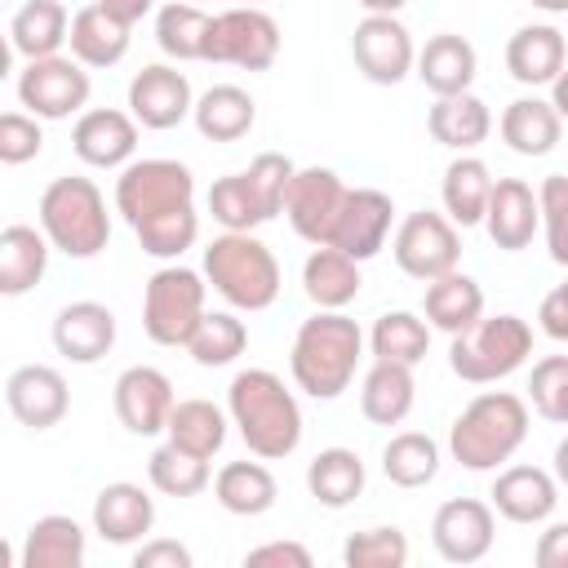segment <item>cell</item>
<instances>
[{
	"label": "cell",
	"mask_w": 568,
	"mask_h": 568,
	"mask_svg": "<svg viewBox=\"0 0 568 568\" xmlns=\"http://www.w3.org/2000/svg\"><path fill=\"white\" fill-rule=\"evenodd\" d=\"M226 413L240 426V439L253 457L280 462L302 444V408L284 377L271 368H244L226 386Z\"/></svg>",
	"instance_id": "1"
},
{
	"label": "cell",
	"mask_w": 568,
	"mask_h": 568,
	"mask_svg": "<svg viewBox=\"0 0 568 568\" xmlns=\"http://www.w3.org/2000/svg\"><path fill=\"white\" fill-rule=\"evenodd\" d=\"M364 355V333L351 315L342 311H320L311 320H302L293 351H288V368L297 390H306L311 399H337Z\"/></svg>",
	"instance_id": "2"
},
{
	"label": "cell",
	"mask_w": 568,
	"mask_h": 568,
	"mask_svg": "<svg viewBox=\"0 0 568 568\" xmlns=\"http://www.w3.org/2000/svg\"><path fill=\"white\" fill-rule=\"evenodd\" d=\"M528 439V404L510 390L475 395L448 430V453L466 470H497Z\"/></svg>",
	"instance_id": "3"
},
{
	"label": "cell",
	"mask_w": 568,
	"mask_h": 568,
	"mask_svg": "<svg viewBox=\"0 0 568 568\" xmlns=\"http://www.w3.org/2000/svg\"><path fill=\"white\" fill-rule=\"evenodd\" d=\"M40 231L67 257H98L111 240V213L93 178H53L40 195Z\"/></svg>",
	"instance_id": "4"
},
{
	"label": "cell",
	"mask_w": 568,
	"mask_h": 568,
	"mask_svg": "<svg viewBox=\"0 0 568 568\" xmlns=\"http://www.w3.org/2000/svg\"><path fill=\"white\" fill-rule=\"evenodd\" d=\"M204 280L235 311H266L280 297V262L253 231H226L204 248Z\"/></svg>",
	"instance_id": "5"
},
{
	"label": "cell",
	"mask_w": 568,
	"mask_h": 568,
	"mask_svg": "<svg viewBox=\"0 0 568 568\" xmlns=\"http://www.w3.org/2000/svg\"><path fill=\"white\" fill-rule=\"evenodd\" d=\"M528 355H532V328L519 315H484L448 346L453 373L475 386L510 377L515 368H524Z\"/></svg>",
	"instance_id": "6"
},
{
	"label": "cell",
	"mask_w": 568,
	"mask_h": 568,
	"mask_svg": "<svg viewBox=\"0 0 568 568\" xmlns=\"http://www.w3.org/2000/svg\"><path fill=\"white\" fill-rule=\"evenodd\" d=\"M195 204V178L178 160H129L115 178V213L138 231L142 222H155L164 213Z\"/></svg>",
	"instance_id": "7"
},
{
	"label": "cell",
	"mask_w": 568,
	"mask_h": 568,
	"mask_svg": "<svg viewBox=\"0 0 568 568\" xmlns=\"http://www.w3.org/2000/svg\"><path fill=\"white\" fill-rule=\"evenodd\" d=\"M204 275L191 266H160L142 293V328L155 346H186L204 320Z\"/></svg>",
	"instance_id": "8"
},
{
	"label": "cell",
	"mask_w": 568,
	"mask_h": 568,
	"mask_svg": "<svg viewBox=\"0 0 568 568\" xmlns=\"http://www.w3.org/2000/svg\"><path fill=\"white\" fill-rule=\"evenodd\" d=\"M280 58V22L257 4H235L213 13L204 62H226L240 71H266Z\"/></svg>",
	"instance_id": "9"
},
{
	"label": "cell",
	"mask_w": 568,
	"mask_h": 568,
	"mask_svg": "<svg viewBox=\"0 0 568 568\" xmlns=\"http://www.w3.org/2000/svg\"><path fill=\"white\" fill-rule=\"evenodd\" d=\"M395 266L413 280H439L448 271H457V257H462V240H457V222L448 213H435V209H417L399 222L395 231Z\"/></svg>",
	"instance_id": "10"
},
{
	"label": "cell",
	"mask_w": 568,
	"mask_h": 568,
	"mask_svg": "<svg viewBox=\"0 0 568 568\" xmlns=\"http://www.w3.org/2000/svg\"><path fill=\"white\" fill-rule=\"evenodd\" d=\"M89 71L75 58H31L18 71V102L36 115V120H67L75 111H84L89 102Z\"/></svg>",
	"instance_id": "11"
},
{
	"label": "cell",
	"mask_w": 568,
	"mask_h": 568,
	"mask_svg": "<svg viewBox=\"0 0 568 568\" xmlns=\"http://www.w3.org/2000/svg\"><path fill=\"white\" fill-rule=\"evenodd\" d=\"M346 182L333 173V169H297L293 182H288V195H284V217L288 226L306 240V244H328L333 240V226H337V213L346 204Z\"/></svg>",
	"instance_id": "12"
},
{
	"label": "cell",
	"mask_w": 568,
	"mask_h": 568,
	"mask_svg": "<svg viewBox=\"0 0 568 568\" xmlns=\"http://www.w3.org/2000/svg\"><path fill=\"white\" fill-rule=\"evenodd\" d=\"M351 53H355V67L364 71V80H373V84H399L417 67L413 36L395 13H368L351 36Z\"/></svg>",
	"instance_id": "13"
},
{
	"label": "cell",
	"mask_w": 568,
	"mask_h": 568,
	"mask_svg": "<svg viewBox=\"0 0 568 568\" xmlns=\"http://www.w3.org/2000/svg\"><path fill=\"white\" fill-rule=\"evenodd\" d=\"M493 506L479 497H453L430 519V541L448 564H479L493 550Z\"/></svg>",
	"instance_id": "14"
},
{
	"label": "cell",
	"mask_w": 568,
	"mask_h": 568,
	"mask_svg": "<svg viewBox=\"0 0 568 568\" xmlns=\"http://www.w3.org/2000/svg\"><path fill=\"white\" fill-rule=\"evenodd\" d=\"M195 111L191 98V80L178 67L151 62L129 80V115L142 129H173Z\"/></svg>",
	"instance_id": "15"
},
{
	"label": "cell",
	"mask_w": 568,
	"mask_h": 568,
	"mask_svg": "<svg viewBox=\"0 0 568 568\" xmlns=\"http://www.w3.org/2000/svg\"><path fill=\"white\" fill-rule=\"evenodd\" d=\"M390 217H395V204L386 191L377 186H355L346 191V204L337 213V226H333V248H342L346 257L355 262H368L386 248V235H390Z\"/></svg>",
	"instance_id": "16"
},
{
	"label": "cell",
	"mask_w": 568,
	"mask_h": 568,
	"mask_svg": "<svg viewBox=\"0 0 568 568\" xmlns=\"http://www.w3.org/2000/svg\"><path fill=\"white\" fill-rule=\"evenodd\" d=\"M4 404H9V413L22 426L49 430V426H58L67 417L71 390H67V377L58 368H49V364H22L4 382Z\"/></svg>",
	"instance_id": "17"
},
{
	"label": "cell",
	"mask_w": 568,
	"mask_h": 568,
	"mask_svg": "<svg viewBox=\"0 0 568 568\" xmlns=\"http://www.w3.org/2000/svg\"><path fill=\"white\" fill-rule=\"evenodd\" d=\"M173 404V382L151 364H133L115 377V417L133 435H160L169 426Z\"/></svg>",
	"instance_id": "18"
},
{
	"label": "cell",
	"mask_w": 568,
	"mask_h": 568,
	"mask_svg": "<svg viewBox=\"0 0 568 568\" xmlns=\"http://www.w3.org/2000/svg\"><path fill=\"white\" fill-rule=\"evenodd\" d=\"M71 146L89 169H124L138 151V120L115 106L80 111L71 129Z\"/></svg>",
	"instance_id": "19"
},
{
	"label": "cell",
	"mask_w": 568,
	"mask_h": 568,
	"mask_svg": "<svg viewBox=\"0 0 568 568\" xmlns=\"http://www.w3.org/2000/svg\"><path fill=\"white\" fill-rule=\"evenodd\" d=\"M541 226V200L537 191L524 182V178H497L493 182V195H488V209H484V231L497 248L506 253H519L532 244Z\"/></svg>",
	"instance_id": "20"
},
{
	"label": "cell",
	"mask_w": 568,
	"mask_h": 568,
	"mask_svg": "<svg viewBox=\"0 0 568 568\" xmlns=\"http://www.w3.org/2000/svg\"><path fill=\"white\" fill-rule=\"evenodd\" d=\"M53 346L71 364H98L115 346V315L102 302H71L53 320Z\"/></svg>",
	"instance_id": "21"
},
{
	"label": "cell",
	"mask_w": 568,
	"mask_h": 568,
	"mask_svg": "<svg viewBox=\"0 0 568 568\" xmlns=\"http://www.w3.org/2000/svg\"><path fill=\"white\" fill-rule=\"evenodd\" d=\"M155 524V501L142 484H106L93 497V532L111 546H133L151 532Z\"/></svg>",
	"instance_id": "22"
},
{
	"label": "cell",
	"mask_w": 568,
	"mask_h": 568,
	"mask_svg": "<svg viewBox=\"0 0 568 568\" xmlns=\"http://www.w3.org/2000/svg\"><path fill=\"white\" fill-rule=\"evenodd\" d=\"M493 506L497 515H506L510 524H541L550 519L555 501H559V479L546 475L541 466H506L493 479Z\"/></svg>",
	"instance_id": "23"
},
{
	"label": "cell",
	"mask_w": 568,
	"mask_h": 568,
	"mask_svg": "<svg viewBox=\"0 0 568 568\" xmlns=\"http://www.w3.org/2000/svg\"><path fill=\"white\" fill-rule=\"evenodd\" d=\"M129 22L106 13L102 4H84L71 13V58L84 62V67H115L124 53H129Z\"/></svg>",
	"instance_id": "24"
},
{
	"label": "cell",
	"mask_w": 568,
	"mask_h": 568,
	"mask_svg": "<svg viewBox=\"0 0 568 568\" xmlns=\"http://www.w3.org/2000/svg\"><path fill=\"white\" fill-rule=\"evenodd\" d=\"M564 58H568V44L550 22L519 27L506 40V71L519 84H555V75L564 71Z\"/></svg>",
	"instance_id": "25"
},
{
	"label": "cell",
	"mask_w": 568,
	"mask_h": 568,
	"mask_svg": "<svg viewBox=\"0 0 568 568\" xmlns=\"http://www.w3.org/2000/svg\"><path fill=\"white\" fill-rule=\"evenodd\" d=\"M475 67H479L475 44H470L466 36H453V31L430 36V40H426V49L417 53V80H422L435 98L466 93V89H470V80H475Z\"/></svg>",
	"instance_id": "26"
},
{
	"label": "cell",
	"mask_w": 568,
	"mask_h": 568,
	"mask_svg": "<svg viewBox=\"0 0 568 568\" xmlns=\"http://www.w3.org/2000/svg\"><path fill=\"white\" fill-rule=\"evenodd\" d=\"M49 235L36 231V226H4L0 231V293L4 297H22L27 288H36L44 280V266H49Z\"/></svg>",
	"instance_id": "27"
},
{
	"label": "cell",
	"mask_w": 568,
	"mask_h": 568,
	"mask_svg": "<svg viewBox=\"0 0 568 568\" xmlns=\"http://www.w3.org/2000/svg\"><path fill=\"white\" fill-rule=\"evenodd\" d=\"M413 364H395V359H373V368L364 373L359 386V408L373 426H399L413 413Z\"/></svg>",
	"instance_id": "28"
},
{
	"label": "cell",
	"mask_w": 568,
	"mask_h": 568,
	"mask_svg": "<svg viewBox=\"0 0 568 568\" xmlns=\"http://www.w3.org/2000/svg\"><path fill=\"white\" fill-rule=\"evenodd\" d=\"M359 284V262L333 244H315V253L302 266V288L320 311H342L346 302H355Z\"/></svg>",
	"instance_id": "29"
},
{
	"label": "cell",
	"mask_w": 568,
	"mask_h": 568,
	"mask_svg": "<svg viewBox=\"0 0 568 568\" xmlns=\"http://www.w3.org/2000/svg\"><path fill=\"white\" fill-rule=\"evenodd\" d=\"M426 129L439 146H453V151H475L488 129H493V115L484 106V98H475L470 89L466 93H448V98H435L430 115H426Z\"/></svg>",
	"instance_id": "30"
},
{
	"label": "cell",
	"mask_w": 568,
	"mask_h": 568,
	"mask_svg": "<svg viewBox=\"0 0 568 568\" xmlns=\"http://www.w3.org/2000/svg\"><path fill=\"white\" fill-rule=\"evenodd\" d=\"M191 120H195L200 138H209V142H240L253 129L257 106L240 84H213L195 98Z\"/></svg>",
	"instance_id": "31"
},
{
	"label": "cell",
	"mask_w": 568,
	"mask_h": 568,
	"mask_svg": "<svg viewBox=\"0 0 568 568\" xmlns=\"http://www.w3.org/2000/svg\"><path fill=\"white\" fill-rule=\"evenodd\" d=\"M559 133H564V115L555 111V102L515 98V102L501 111V142H506L515 155H546V151H555Z\"/></svg>",
	"instance_id": "32"
},
{
	"label": "cell",
	"mask_w": 568,
	"mask_h": 568,
	"mask_svg": "<svg viewBox=\"0 0 568 568\" xmlns=\"http://www.w3.org/2000/svg\"><path fill=\"white\" fill-rule=\"evenodd\" d=\"M475 320H484V288L470 275L448 271L426 284V324L430 328H444L448 337H457Z\"/></svg>",
	"instance_id": "33"
},
{
	"label": "cell",
	"mask_w": 568,
	"mask_h": 568,
	"mask_svg": "<svg viewBox=\"0 0 568 568\" xmlns=\"http://www.w3.org/2000/svg\"><path fill=\"white\" fill-rule=\"evenodd\" d=\"M67 36H71V13L62 9V0H27L9 22L13 53H22L27 62L53 58L67 44Z\"/></svg>",
	"instance_id": "34"
},
{
	"label": "cell",
	"mask_w": 568,
	"mask_h": 568,
	"mask_svg": "<svg viewBox=\"0 0 568 568\" xmlns=\"http://www.w3.org/2000/svg\"><path fill=\"white\" fill-rule=\"evenodd\" d=\"M493 173L479 155H457L448 169H444V213L457 222V226H479L484 222V209H488V195H493Z\"/></svg>",
	"instance_id": "35"
},
{
	"label": "cell",
	"mask_w": 568,
	"mask_h": 568,
	"mask_svg": "<svg viewBox=\"0 0 568 568\" xmlns=\"http://www.w3.org/2000/svg\"><path fill=\"white\" fill-rule=\"evenodd\" d=\"M275 475L262 466V462H226L217 475H213V497L222 510L231 515H266L275 506Z\"/></svg>",
	"instance_id": "36"
},
{
	"label": "cell",
	"mask_w": 568,
	"mask_h": 568,
	"mask_svg": "<svg viewBox=\"0 0 568 568\" xmlns=\"http://www.w3.org/2000/svg\"><path fill=\"white\" fill-rule=\"evenodd\" d=\"M84 564V528L71 515H44L27 528L22 568H80Z\"/></svg>",
	"instance_id": "37"
},
{
	"label": "cell",
	"mask_w": 568,
	"mask_h": 568,
	"mask_svg": "<svg viewBox=\"0 0 568 568\" xmlns=\"http://www.w3.org/2000/svg\"><path fill=\"white\" fill-rule=\"evenodd\" d=\"M306 488L328 510L351 506L364 493V462H359V453H351V448H324V453H315V462L306 466Z\"/></svg>",
	"instance_id": "38"
},
{
	"label": "cell",
	"mask_w": 568,
	"mask_h": 568,
	"mask_svg": "<svg viewBox=\"0 0 568 568\" xmlns=\"http://www.w3.org/2000/svg\"><path fill=\"white\" fill-rule=\"evenodd\" d=\"M209 13L191 0H169L155 13V44L178 58V62H204V40H209Z\"/></svg>",
	"instance_id": "39"
},
{
	"label": "cell",
	"mask_w": 568,
	"mask_h": 568,
	"mask_svg": "<svg viewBox=\"0 0 568 568\" xmlns=\"http://www.w3.org/2000/svg\"><path fill=\"white\" fill-rule=\"evenodd\" d=\"M164 435L200 457H213L222 444H226V413L209 399H178L173 413H169V426Z\"/></svg>",
	"instance_id": "40"
},
{
	"label": "cell",
	"mask_w": 568,
	"mask_h": 568,
	"mask_svg": "<svg viewBox=\"0 0 568 568\" xmlns=\"http://www.w3.org/2000/svg\"><path fill=\"white\" fill-rule=\"evenodd\" d=\"M382 470L399 488H422L439 470V444L430 435H422V430H399L382 448Z\"/></svg>",
	"instance_id": "41"
},
{
	"label": "cell",
	"mask_w": 568,
	"mask_h": 568,
	"mask_svg": "<svg viewBox=\"0 0 568 568\" xmlns=\"http://www.w3.org/2000/svg\"><path fill=\"white\" fill-rule=\"evenodd\" d=\"M146 475L164 497H195V493L209 488V457H200V453H191V448L169 439V444H160L151 453Z\"/></svg>",
	"instance_id": "42"
},
{
	"label": "cell",
	"mask_w": 568,
	"mask_h": 568,
	"mask_svg": "<svg viewBox=\"0 0 568 568\" xmlns=\"http://www.w3.org/2000/svg\"><path fill=\"white\" fill-rule=\"evenodd\" d=\"M244 346H248V328H244V320H235L231 311H204L200 328H195L191 342H186V351H191V359H195L200 368H222V364L240 359Z\"/></svg>",
	"instance_id": "43"
},
{
	"label": "cell",
	"mask_w": 568,
	"mask_h": 568,
	"mask_svg": "<svg viewBox=\"0 0 568 568\" xmlns=\"http://www.w3.org/2000/svg\"><path fill=\"white\" fill-rule=\"evenodd\" d=\"M373 359H395V364H417L430 351V324L417 320L413 311H386L373 333H368Z\"/></svg>",
	"instance_id": "44"
},
{
	"label": "cell",
	"mask_w": 568,
	"mask_h": 568,
	"mask_svg": "<svg viewBox=\"0 0 568 568\" xmlns=\"http://www.w3.org/2000/svg\"><path fill=\"white\" fill-rule=\"evenodd\" d=\"M209 213L213 222H222L226 231H253L257 222H266L262 200L248 182V173H226L209 186Z\"/></svg>",
	"instance_id": "45"
},
{
	"label": "cell",
	"mask_w": 568,
	"mask_h": 568,
	"mask_svg": "<svg viewBox=\"0 0 568 568\" xmlns=\"http://www.w3.org/2000/svg\"><path fill=\"white\" fill-rule=\"evenodd\" d=\"M342 564L346 568H404L408 564V537L395 524L351 532L342 546Z\"/></svg>",
	"instance_id": "46"
},
{
	"label": "cell",
	"mask_w": 568,
	"mask_h": 568,
	"mask_svg": "<svg viewBox=\"0 0 568 568\" xmlns=\"http://www.w3.org/2000/svg\"><path fill=\"white\" fill-rule=\"evenodd\" d=\"M528 399L537 408V417L568 426V355H546L532 364L528 377Z\"/></svg>",
	"instance_id": "47"
},
{
	"label": "cell",
	"mask_w": 568,
	"mask_h": 568,
	"mask_svg": "<svg viewBox=\"0 0 568 568\" xmlns=\"http://www.w3.org/2000/svg\"><path fill=\"white\" fill-rule=\"evenodd\" d=\"M133 235H138L142 253H151V257H182L195 244V235H200L195 204L191 209H178V213H164L155 222H142Z\"/></svg>",
	"instance_id": "48"
},
{
	"label": "cell",
	"mask_w": 568,
	"mask_h": 568,
	"mask_svg": "<svg viewBox=\"0 0 568 568\" xmlns=\"http://www.w3.org/2000/svg\"><path fill=\"white\" fill-rule=\"evenodd\" d=\"M244 173H248V182H253V191H257V200H262L266 222H271V217H280V213H284V195H288V182H293L297 164H293L288 155H280V151H262Z\"/></svg>",
	"instance_id": "49"
},
{
	"label": "cell",
	"mask_w": 568,
	"mask_h": 568,
	"mask_svg": "<svg viewBox=\"0 0 568 568\" xmlns=\"http://www.w3.org/2000/svg\"><path fill=\"white\" fill-rule=\"evenodd\" d=\"M541 200V231H546V248L559 266H568V178L550 173L537 191Z\"/></svg>",
	"instance_id": "50"
},
{
	"label": "cell",
	"mask_w": 568,
	"mask_h": 568,
	"mask_svg": "<svg viewBox=\"0 0 568 568\" xmlns=\"http://www.w3.org/2000/svg\"><path fill=\"white\" fill-rule=\"evenodd\" d=\"M40 146H44V133H40L36 115H22V111L0 115V160L4 164H27L40 155Z\"/></svg>",
	"instance_id": "51"
},
{
	"label": "cell",
	"mask_w": 568,
	"mask_h": 568,
	"mask_svg": "<svg viewBox=\"0 0 568 568\" xmlns=\"http://www.w3.org/2000/svg\"><path fill=\"white\" fill-rule=\"evenodd\" d=\"M244 564L248 568H266V564H275V568H311V550L302 541H266V546L248 550Z\"/></svg>",
	"instance_id": "52"
},
{
	"label": "cell",
	"mask_w": 568,
	"mask_h": 568,
	"mask_svg": "<svg viewBox=\"0 0 568 568\" xmlns=\"http://www.w3.org/2000/svg\"><path fill=\"white\" fill-rule=\"evenodd\" d=\"M537 320H541V333H546V337L568 342V280H564V284H555V288L541 297Z\"/></svg>",
	"instance_id": "53"
},
{
	"label": "cell",
	"mask_w": 568,
	"mask_h": 568,
	"mask_svg": "<svg viewBox=\"0 0 568 568\" xmlns=\"http://www.w3.org/2000/svg\"><path fill=\"white\" fill-rule=\"evenodd\" d=\"M133 568H191V550L182 541H146L138 546Z\"/></svg>",
	"instance_id": "54"
},
{
	"label": "cell",
	"mask_w": 568,
	"mask_h": 568,
	"mask_svg": "<svg viewBox=\"0 0 568 568\" xmlns=\"http://www.w3.org/2000/svg\"><path fill=\"white\" fill-rule=\"evenodd\" d=\"M537 568H568V524H550L532 550Z\"/></svg>",
	"instance_id": "55"
},
{
	"label": "cell",
	"mask_w": 568,
	"mask_h": 568,
	"mask_svg": "<svg viewBox=\"0 0 568 568\" xmlns=\"http://www.w3.org/2000/svg\"><path fill=\"white\" fill-rule=\"evenodd\" d=\"M93 4H102L106 13H115V18H124L129 27L133 22H142L151 9H155V0H93Z\"/></svg>",
	"instance_id": "56"
},
{
	"label": "cell",
	"mask_w": 568,
	"mask_h": 568,
	"mask_svg": "<svg viewBox=\"0 0 568 568\" xmlns=\"http://www.w3.org/2000/svg\"><path fill=\"white\" fill-rule=\"evenodd\" d=\"M550 102H555V111L568 120V67L555 75V84H550Z\"/></svg>",
	"instance_id": "57"
},
{
	"label": "cell",
	"mask_w": 568,
	"mask_h": 568,
	"mask_svg": "<svg viewBox=\"0 0 568 568\" xmlns=\"http://www.w3.org/2000/svg\"><path fill=\"white\" fill-rule=\"evenodd\" d=\"M555 479L568 488V435L559 439V448H555Z\"/></svg>",
	"instance_id": "58"
},
{
	"label": "cell",
	"mask_w": 568,
	"mask_h": 568,
	"mask_svg": "<svg viewBox=\"0 0 568 568\" xmlns=\"http://www.w3.org/2000/svg\"><path fill=\"white\" fill-rule=\"evenodd\" d=\"M359 4H364L368 13H399L408 0H359Z\"/></svg>",
	"instance_id": "59"
},
{
	"label": "cell",
	"mask_w": 568,
	"mask_h": 568,
	"mask_svg": "<svg viewBox=\"0 0 568 568\" xmlns=\"http://www.w3.org/2000/svg\"><path fill=\"white\" fill-rule=\"evenodd\" d=\"M528 4H537L546 13H568V0H528Z\"/></svg>",
	"instance_id": "60"
},
{
	"label": "cell",
	"mask_w": 568,
	"mask_h": 568,
	"mask_svg": "<svg viewBox=\"0 0 568 568\" xmlns=\"http://www.w3.org/2000/svg\"><path fill=\"white\" fill-rule=\"evenodd\" d=\"M240 4H257V0H240Z\"/></svg>",
	"instance_id": "61"
},
{
	"label": "cell",
	"mask_w": 568,
	"mask_h": 568,
	"mask_svg": "<svg viewBox=\"0 0 568 568\" xmlns=\"http://www.w3.org/2000/svg\"><path fill=\"white\" fill-rule=\"evenodd\" d=\"M191 4H200V0H191Z\"/></svg>",
	"instance_id": "62"
}]
</instances>
